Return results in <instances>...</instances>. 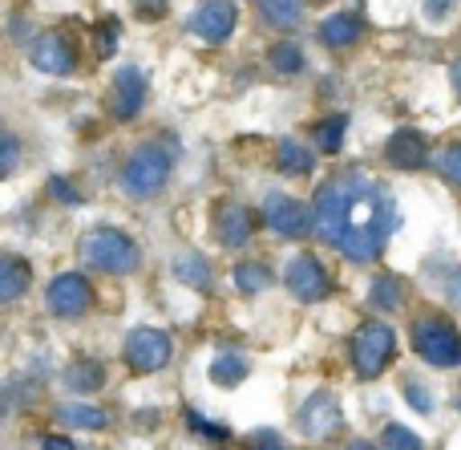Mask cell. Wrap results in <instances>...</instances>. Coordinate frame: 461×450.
Returning a JSON list of instances; mask_svg holds the SVG:
<instances>
[{
	"instance_id": "cell-1",
	"label": "cell",
	"mask_w": 461,
	"mask_h": 450,
	"mask_svg": "<svg viewBox=\"0 0 461 450\" xmlns=\"http://www.w3.org/2000/svg\"><path fill=\"white\" fill-rule=\"evenodd\" d=\"M316 235L332 248H340L352 264H373L384 252L389 235L397 232V207L360 170L328 179L316 191Z\"/></svg>"
},
{
	"instance_id": "cell-4",
	"label": "cell",
	"mask_w": 461,
	"mask_h": 450,
	"mask_svg": "<svg viewBox=\"0 0 461 450\" xmlns=\"http://www.w3.org/2000/svg\"><path fill=\"white\" fill-rule=\"evenodd\" d=\"M393 354H397V333L384 321H365L357 329V337H352V370L360 378H381L384 365L393 362Z\"/></svg>"
},
{
	"instance_id": "cell-22",
	"label": "cell",
	"mask_w": 461,
	"mask_h": 450,
	"mask_svg": "<svg viewBox=\"0 0 461 450\" xmlns=\"http://www.w3.org/2000/svg\"><path fill=\"white\" fill-rule=\"evenodd\" d=\"M61 378H65V386L77 390V394H94V390L105 386V370H102V362H94V357H81V362L65 365Z\"/></svg>"
},
{
	"instance_id": "cell-5",
	"label": "cell",
	"mask_w": 461,
	"mask_h": 450,
	"mask_svg": "<svg viewBox=\"0 0 461 450\" xmlns=\"http://www.w3.org/2000/svg\"><path fill=\"white\" fill-rule=\"evenodd\" d=\"M122 357H126V365L134 373H158V370H167L170 357H175V341L162 329L138 325V329H130L126 341H122Z\"/></svg>"
},
{
	"instance_id": "cell-9",
	"label": "cell",
	"mask_w": 461,
	"mask_h": 450,
	"mask_svg": "<svg viewBox=\"0 0 461 450\" xmlns=\"http://www.w3.org/2000/svg\"><path fill=\"white\" fill-rule=\"evenodd\" d=\"M284 284H287V292H292L295 300H303V305H316V300H324L328 292H332V276H328V268L320 264L316 256L287 260Z\"/></svg>"
},
{
	"instance_id": "cell-25",
	"label": "cell",
	"mask_w": 461,
	"mask_h": 450,
	"mask_svg": "<svg viewBox=\"0 0 461 450\" xmlns=\"http://www.w3.org/2000/svg\"><path fill=\"white\" fill-rule=\"evenodd\" d=\"M368 305L373 308H401L405 305V289H401L397 276H376L373 292H368Z\"/></svg>"
},
{
	"instance_id": "cell-14",
	"label": "cell",
	"mask_w": 461,
	"mask_h": 450,
	"mask_svg": "<svg viewBox=\"0 0 461 450\" xmlns=\"http://www.w3.org/2000/svg\"><path fill=\"white\" fill-rule=\"evenodd\" d=\"M384 154H389V162L393 167H401V170H417V167H425V162H433L429 142H425V134L421 130H413V126L393 130Z\"/></svg>"
},
{
	"instance_id": "cell-20",
	"label": "cell",
	"mask_w": 461,
	"mask_h": 450,
	"mask_svg": "<svg viewBox=\"0 0 461 450\" xmlns=\"http://www.w3.org/2000/svg\"><path fill=\"white\" fill-rule=\"evenodd\" d=\"M175 276H178V284H186V289H199V292H207L211 289V260L207 256H199V252H178L175 256Z\"/></svg>"
},
{
	"instance_id": "cell-40",
	"label": "cell",
	"mask_w": 461,
	"mask_h": 450,
	"mask_svg": "<svg viewBox=\"0 0 461 450\" xmlns=\"http://www.w3.org/2000/svg\"><path fill=\"white\" fill-rule=\"evenodd\" d=\"M251 450H287V446H279V443H271V438H263V443H259V438H255V446Z\"/></svg>"
},
{
	"instance_id": "cell-12",
	"label": "cell",
	"mask_w": 461,
	"mask_h": 450,
	"mask_svg": "<svg viewBox=\"0 0 461 450\" xmlns=\"http://www.w3.org/2000/svg\"><path fill=\"white\" fill-rule=\"evenodd\" d=\"M146 106V73L138 65H122L113 73V89H110V114L118 122H130L138 118Z\"/></svg>"
},
{
	"instance_id": "cell-10",
	"label": "cell",
	"mask_w": 461,
	"mask_h": 450,
	"mask_svg": "<svg viewBox=\"0 0 461 450\" xmlns=\"http://www.w3.org/2000/svg\"><path fill=\"white\" fill-rule=\"evenodd\" d=\"M29 61L32 69L49 73V78H69L77 69V49H73V41L65 32H41L29 45Z\"/></svg>"
},
{
	"instance_id": "cell-23",
	"label": "cell",
	"mask_w": 461,
	"mask_h": 450,
	"mask_svg": "<svg viewBox=\"0 0 461 450\" xmlns=\"http://www.w3.org/2000/svg\"><path fill=\"white\" fill-rule=\"evenodd\" d=\"M259 13L271 29H295L303 21V0H259Z\"/></svg>"
},
{
	"instance_id": "cell-38",
	"label": "cell",
	"mask_w": 461,
	"mask_h": 450,
	"mask_svg": "<svg viewBox=\"0 0 461 450\" xmlns=\"http://www.w3.org/2000/svg\"><path fill=\"white\" fill-rule=\"evenodd\" d=\"M449 5H454V0H429V13H433V16H441Z\"/></svg>"
},
{
	"instance_id": "cell-24",
	"label": "cell",
	"mask_w": 461,
	"mask_h": 450,
	"mask_svg": "<svg viewBox=\"0 0 461 450\" xmlns=\"http://www.w3.org/2000/svg\"><path fill=\"white\" fill-rule=\"evenodd\" d=\"M235 284H239V292H263L271 284V268L267 264H259V260H243V264H235Z\"/></svg>"
},
{
	"instance_id": "cell-28",
	"label": "cell",
	"mask_w": 461,
	"mask_h": 450,
	"mask_svg": "<svg viewBox=\"0 0 461 450\" xmlns=\"http://www.w3.org/2000/svg\"><path fill=\"white\" fill-rule=\"evenodd\" d=\"M433 167H438L441 179L461 187V142H449V146H441V151H433Z\"/></svg>"
},
{
	"instance_id": "cell-41",
	"label": "cell",
	"mask_w": 461,
	"mask_h": 450,
	"mask_svg": "<svg viewBox=\"0 0 461 450\" xmlns=\"http://www.w3.org/2000/svg\"><path fill=\"white\" fill-rule=\"evenodd\" d=\"M344 450H384V446H373V443H365V438H357V443H348Z\"/></svg>"
},
{
	"instance_id": "cell-36",
	"label": "cell",
	"mask_w": 461,
	"mask_h": 450,
	"mask_svg": "<svg viewBox=\"0 0 461 450\" xmlns=\"http://www.w3.org/2000/svg\"><path fill=\"white\" fill-rule=\"evenodd\" d=\"M41 446H45V450H77L65 435H49V438H41Z\"/></svg>"
},
{
	"instance_id": "cell-39",
	"label": "cell",
	"mask_w": 461,
	"mask_h": 450,
	"mask_svg": "<svg viewBox=\"0 0 461 450\" xmlns=\"http://www.w3.org/2000/svg\"><path fill=\"white\" fill-rule=\"evenodd\" d=\"M449 297L461 300V272H457V276H449Z\"/></svg>"
},
{
	"instance_id": "cell-32",
	"label": "cell",
	"mask_w": 461,
	"mask_h": 450,
	"mask_svg": "<svg viewBox=\"0 0 461 450\" xmlns=\"http://www.w3.org/2000/svg\"><path fill=\"white\" fill-rule=\"evenodd\" d=\"M97 29H102V41H97V53H102V57H113V49H118V29H122V24L110 16V21H102Z\"/></svg>"
},
{
	"instance_id": "cell-37",
	"label": "cell",
	"mask_w": 461,
	"mask_h": 450,
	"mask_svg": "<svg viewBox=\"0 0 461 450\" xmlns=\"http://www.w3.org/2000/svg\"><path fill=\"white\" fill-rule=\"evenodd\" d=\"M449 81H454V94H457V102H461V61H454V69H449Z\"/></svg>"
},
{
	"instance_id": "cell-34",
	"label": "cell",
	"mask_w": 461,
	"mask_h": 450,
	"mask_svg": "<svg viewBox=\"0 0 461 450\" xmlns=\"http://www.w3.org/2000/svg\"><path fill=\"white\" fill-rule=\"evenodd\" d=\"M49 195H53L57 203H81V195L73 191V183H69V179H61V175L49 179Z\"/></svg>"
},
{
	"instance_id": "cell-26",
	"label": "cell",
	"mask_w": 461,
	"mask_h": 450,
	"mask_svg": "<svg viewBox=\"0 0 461 450\" xmlns=\"http://www.w3.org/2000/svg\"><path fill=\"white\" fill-rule=\"evenodd\" d=\"M267 61H271V69L276 73H303V49L300 45H292V41H279V45H271V53H267Z\"/></svg>"
},
{
	"instance_id": "cell-13",
	"label": "cell",
	"mask_w": 461,
	"mask_h": 450,
	"mask_svg": "<svg viewBox=\"0 0 461 450\" xmlns=\"http://www.w3.org/2000/svg\"><path fill=\"white\" fill-rule=\"evenodd\" d=\"M300 430L308 438H332L336 430L344 427V414H340V402H336V394H328V390H316V394L308 398V402L300 406Z\"/></svg>"
},
{
	"instance_id": "cell-30",
	"label": "cell",
	"mask_w": 461,
	"mask_h": 450,
	"mask_svg": "<svg viewBox=\"0 0 461 450\" xmlns=\"http://www.w3.org/2000/svg\"><path fill=\"white\" fill-rule=\"evenodd\" d=\"M186 427L199 430V435H203V438H211V443H227V438H230V430H227V427H215V422H207L199 410L186 414Z\"/></svg>"
},
{
	"instance_id": "cell-17",
	"label": "cell",
	"mask_w": 461,
	"mask_h": 450,
	"mask_svg": "<svg viewBox=\"0 0 461 450\" xmlns=\"http://www.w3.org/2000/svg\"><path fill=\"white\" fill-rule=\"evenodd\" d=\"M53 418L61 422L65 430H105V427H110V414L97 410V406H86V402H65V406H57Z\"/></svg>"
},
{
	"instance_id": "cell-2",
	"label": "cell",
	"mask_w": 461,
	"mask_h": 450,
	"mask_svg": "<svg viewBox=\"0 0 461 450\" xmlns=\"http://www.w3.org/2000/svg\"><path fill=\"white\" fill-rule=\"evenodd\" d=\"M77 256L105 276H130L142 264L138 243L126 232H118V227H94V232H86L77 243Z\"/></svg>"
},
{
	"instance_id": "cell-33",
	"label": "cell",
	"mask_w": 461,
	"mask_h": 450,
	"mask_svg": "<svg viewBox=\"0 0 461 450\" xmlns=\"http://www.w3.org/2000/svg\"><path fill=\"white\" fill-rule=\"evenodd\" d=\"M0 154H5V159H0V175H13V170H16V159H21V142H16V134H13V130H8V134H5V151H0Z\"/></svg>"
},
{
	"instance_id": "cell-3",
	"label": "cell",
	"mask_w": 461,
	"mask_h": 450,
	"mask_svg": "<svg viewBox=\"0 0 461 450\" xmlns=\"http://www.w3.org/2000/svg\"><path fill=\"white\" fill-rule=\"evenodd\" d=\"M170 162H175V154L162 142H142L126 159V167H122V175H118L122 195H126V199H154L170 179Z\"/></svg>"
},
{
	"instance_id": "cell-7",
	"label": "cell",
	"mask_w": 461,
	"mask_h": 450,
	"mask_svg": "<svg viewBox=\"0 0 461 450\" xmlns=\"http://www.w3.org/2000/svg\"><path fill=\"white\" fill-rule=\"evenodd\" d=\"M263 224L276 235H284V240H303L308 232H316V211L284 191H271L263 199Z\"/></svg>"
},
{
	"instance_id": "cell-21",
	"label": "cell",
	"mask_w": 461,
	"mask_h": 450,
	"mask_svg": "<svg viewBox=\"0 0 461 450\" xmlns=\"http://www.w3.org/2000/svg\"><path fill=\"white\" fill-rule=\"evenodd\" d=\"M247 373H251V362H247L239 349H223V354L211 362V381H215V386H223V390L247 381Z\"/></svg>"
},
{
	"instance_id": "cell-6",
	"label": "cell",
	"mask_w": 461,
	"mask_h": 450,
	"mask_svg": "<svg viewBox=\"0 0 461 450\" xmlns=\"http://www.w3.org/2000/svg\"><path fill=\"white\" fill-rule=\"evenodd\" d=\"M413 349L421 354V362L438 365V370H454L461 362V333L441 317H425L413 325Z\"/></svg>"
},
{
	"instance_id": "cell-8",
	"label": "cell",
	"mask_w": 461,
	"mask_h": 450,
	"mask_svg": "<svg viewBox=\"0 0 461 450\" xmlns=\"http://www.w3.org/2000/svg\"><path fill=\"white\" fill-rule=\"evenodd\" d=\"M94 305V284L81 272H57L45 289V308L61 321H77L86 308Z\"/></svg>"
},
{
	"instance_id": "cell-29",
	"label": "cell",
	"mask_w": 461,
	"mask_h": 450,
	"mask_svg": "<svg viewBox=\"0 0 461 450\" xmlns=\"http://www.w3.org/2000/svg\"><path fill=\"white\" fill-rule=\"evenodd\" d=\"M381 446L384 450H425L421 438H417L409 427H401V422H389V427L381 430Z\"/></svg>"
},
{
	"instance_id": "cell-15",
	"label": "cell",
	"mask_w": 461,
	"mask_h": 450,
	"mask_svg": "<svg viewBox=\"0 0 461 450\" xmlns=\"http://www.w3.org/2000/svg\"><path fill=\"white\" fill-rule=\"evenodd\" d=\"M251 232H255V216L243 207V203H227V207H219V224H215L219 243H227V248H243V243L251 240Z\"/></svg>"
},
{
	"instance_id": "cell-11",
	"label": "cell",
	"mask_w": 461,
	"mask_h": 450,
	"mask_svg": "<svg viewBox=\"0 0 461 450\" xmlns=\"http://www.w3.org/2000/svg\"><path fill=\"white\" fill-rule=\"evenodd\" d=\"M235 24H239L235 0H203V5L186 16V29H191L194 37L211 41V45H223L230 32H235Z\"/></svg>"
},
{
	"instance_id": "cell-18",
	"label": "cell",
	"mask_w": 461,
	"mask_h": 450,
	"mask_svg": "<svg viewBox=\"0 0 461 450\" xmlns=\"http://www.w3.org/2000/svg\"><path fill=\"white\" fill-rule=\"evenodd\" d=\"M29 284H32V268L24 264L21 256H5V260H0V300H5V305L21 300Z\"/></svg>"
},
{
	"instance_id": "cell-27",
	"label": "cell",
	"mask_w": 461,
	"mask_h": 450,
	"mask_svg": "<svg viewBox=\"0 0 461 450\" xmlns=\"http://www.w3.org/2000/svg\"><path fill=\"white\" fill-rule=\"evenodd\" d=\"M344 130H348V118H344V114H332V118L320 122V130H316L320 151H324V154L340 151V146H344Z\"/></svg>"
},
{
	"instance_id": "cell-31",
	"label": "cell",
	"mask_w": 461,
	"mask_h": 450,
	"mask_svg": "<svg viewBox=\"0 0 461 450\" xmlns=\"http://www.w3.org/2000/svg\"><path fill=\"white\" fill-rule=\"evenodd\" d=\"M405 398H409V406H413L417 414H429L433 410V394L425 386H417V381H405Z\"/></svg>"
},
{
	"instance_id": "cell-16",
	"label": "cell",
	"mask_w": 461,
	"mask_h": 450,
	"mask_svg": "<svg viewBox=\"0 0 461 450\" xmlns=\"http://www.w3.org/2000/svg\"><path fill=\"white\" fill-rule=\"evenodd\" d=\"M360 32H365V21H360L357 13H332V16H324V24H320V41H324L328 49L352 45Z\"/></svg>"
},
{
	"instance_id": "cell-35",
	"label": "cell",
	"mask_w": 461,
	"mask_h": 450,
	"mask_svg": "<svg viewBox=\"0 0 461 450\" xmlns=\"http://www.w3.org/2000/svg\"><path fill=\"white\" fill-rule=\"evenodd\" d=\"M138 13H142L146 21H154V16L167 13V0H138Z\"/></svg>"
},
{
	"instance_id": "cell-19",
	"label": "cell",
	"mask_w": 461,
	"mask_h": 450,
	"mask_svg": "<svg viewBox=\"0 0 461 450\" xmlns=\"http://www.w3.org/2000/svg\"><path fill=\"white\" fill-rule=\"evenodd\" d=\"M276 167L284 170V175H312V170H316V154H312L303 142H295V138H279Z\"/></svg>"
}]
</instances>
